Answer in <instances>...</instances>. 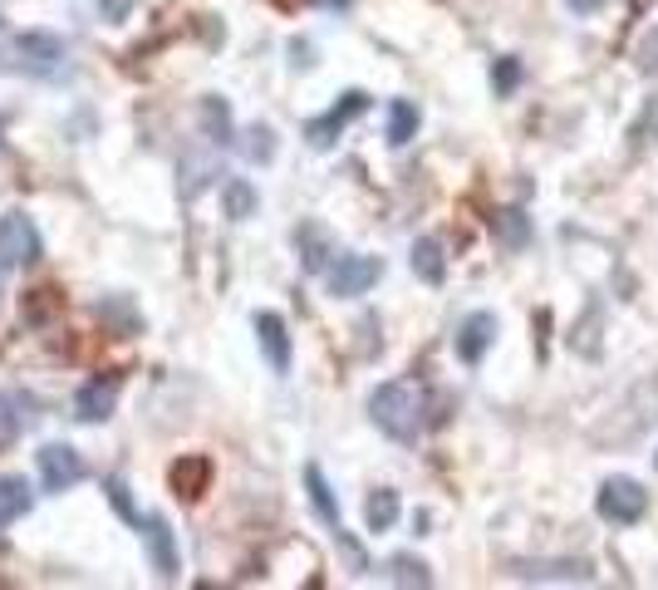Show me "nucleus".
<instances>
[{"mask_svg": "<svg viewBox=\"0 0 658 590\" xmlns=\"http://www.w3.org/2000/svg\"><path fill=\"white\" fill-rule=\"evenodd\" d=\"M35 468H40V488L45 492H69L74 482L89 478V462L69 448V442H45L35 452Z\"/></svg>", "mask_w": 658, "mask_h": 590, "instance_id": "nucleus-5", "label": "nucleus"}, {"mask_svg": "<svg viewBox=\"0 0 658 590\" xmlns=\"http://www.w3.org/2000/svg\"><path fill=\"white\" fill-rule=\"evenodd\" d=\"M388 581L394 586H432V576H428V566L413 561V556H394V561H388Z\"/></svg>", "mask_w": 658, "mask_h": 590, "instance_id": "nucleus-27", "label": "nucleus"}, {"mask_svg": "<svg viewBox=\"0 0 658 590\" xmlns=\"http://www.w3.org/2000/svg\"><path fill=\"white\" fill-rule=\"evenodd\" d=\"M305 488H310V502H315V512H320V522L329 526V532H339V502H335V488L325 482V472L315 468H305Z\"/></svg>", "mask_w": 658, "mask_h": 590, "instance_id": "nucleus-19", "label": "nucleus"}, {"mask_svg": "<svg viewBox=\"0 0 658 590\" xmlns=\"http://www.w3.org/2000/svg\"><path fill=\"white\" fill-rule=\"evenodd\" d=\"M364 522H369V532H388V526L398 522V492H394V488L369 492V502H364Z\"/></svg>", "mask_w": 658, "mask_h": 590, "instance_id": "nucleus-21", "label": "nucleus"}, {"mask_svg": "<svg viewBox=\"0 0 658 590\" xmlns=\"http://www.w3.org/2000/svg\"><path fill=\"white\" fill-rule=\"evenodd\" d=\"M99 6H103V15H109V20H123V15H129V0H99Z\"/></svg>", "mask_w": 658, "mask_h": 590, "instance_id": "nucleus-33", "label": "nucleus"}, {"mask_svg": "<svg viewBox=\"0 0 658 590\" xmlns=\"http://www.w3.org/2000/svg\"><path fill=\"white\" fill-rule=\"evenodd\" d=\"M99 315H109V320H119V330H123V335L143 330V315H138L129 301H119V295H113V301H103V305H99Z\"/></svg>", "mask_w": 658, "mask_h": 590, "instance_id": "nucleus-28", "label": "nucleus"}, {"mask_svg": "<svg viewBox=\"0 0 658 590\" xmlns=\"http://www.w3.org/2000/svg\"><path fill=\"white\" fill-rule=\"evenodd\" d=\"M138 536H143V546H147V566H153V571L163 576V581H177V571H183V556H177V536H173V526H167L163 516H143Z\"/></svg>", "mask_w": 658, "mask_h": 590, "instance_id": "nucleus-8", "label": "nucleus"}, {"mask_svg": "<svg viewBox=\"0 0 658 590\" xmlns=\"http://www.w3.org/2000/svg\"><path fill=\"white\" fill-rule=\"evenodd\" d=\"M639 69H658V25L639 40Z\"/></svg>", "mask_w": 658, "mask_h": 590, "instance_id": "nucleus-32", "label": "nucleus"}, {"mask_svg": "<svg viewBox=\"0 0 658 590\" xmlns=\"http://www.w3.org/2000/svg\"><path fill=\"white\" fill-rule=\"evenodd\" d=\"M50 305H59V291H55V286H40V291H30L25 310H30V315H35V320H40V315L50 310Z\"/></svg>", "mask_w": 658, "mask_h": 590, "instance_id": "nucleus-31", "label": "nucleus"}, {"mask_svg": "<svg viewBox=\"0 0 658 590\" xmlns=\"http://www.w3.org/2000/svg\"><path fill=\"white\" fill-rule=\"evenodd\" d=\"M600 325H604V305H600V301H590L585 320H580L575 330H570V350L585 354V360H600Z\"/></svg>", "mask_w": 658, "mask_h": 590, "instance_id": "nucleus-18", "label": "nucleus"}, {"mask_svg": "<svg viewBox=\"0 0 658 590\" xmlns=\"http://www.w3.org/2000/svg\"><path fill=\"white\" fill-rule=\"evenodd\" d=\"M201 129L211 133V143H231V109L221 94H211V99H201Z\"/></svg>", "mask_w": 658, "mask_h": 590, "instance_id": "nucleus-24", "label": "nucleus"}, {"mask_svg": "<svg viewBox=\"0 0 658 590\" xmlns=\"http://www.w3.org/2000/svg\"><path fill=\"white\" fill-rule=\"evenodd\" d=\"M492 84H496V94H512L516 84H522V59H496V69H492Z\"/></svg>", "mask_w": 658, "mask_h": 590, "instance_id": "nucleus-30", "label": "nucleus"}, {"mask_svg": "<svg viewBox=\"0 0 658 590\" xmlns=\"http://www.w3.org/2000/svg\"><path fill=\"white\" fill-rule=\"evenodd\" d=\"M522 581H590V561H516L512 566Z\"/></svg>", "mask_w": 658, "mask_h": 590, "instance_id": "nucleus-15", "label": "nucleus"}, {"mask_svg": "<svg viewBox=\"0 0 658 590\" xmlns=\"http://www.w3.org/2000/svg\"><path fill=\"white\" fill-rule=\"evenodd\" d=\"M654 468H658V452H654Z\"/></svg>", "mask_w": 658, "mask_h": 590, "instance_id": "nucleus-36", "label": "nucleus"}, {"mask_svg": "<svg viewBox=\"0 0 658 590\" xmlns=\"http://www.w3.org/2000/svg\"><path fill=\"white\" fill-rule=\"evenodd\" d=\"M379 276H384V261L379 256H335V266L325 271V286H329V295H339V301H354V295H364Z\"/></svg>", "mask_w": 658, "mask_h": 590, "instance_id": "nucleus-6", "label": "nucleus"}, {"mask_svg": "<svg viewBox=\"0 0 658 590\" xmlns=\"http://www.w3.org/2000/svg\"><path fill=\"white\" fill-rule=\"evenodd\" d=\"M369 418L394 442H413L423 434V394L413 384H403V379H388V384H379L369 394Z\"/></svg>", "mask_w": 658, "mask_h": 590, "instance_id": "nucleus-2", "label": "nucleus"}, {"mask_svg": "<svg viewBox=\"0 0 658 590\" xmlns=\"http://www.w3.org/2000/svg\"><path fill=\"white\" fill-rule=\"evenodd\" d=\"M45 256V241H40L35 221L25 212H6L0 217V266H35Z\"/></svg>", "mask_w": 658, "mask_h": 590, "instance_id": "nucleus-4", "label": "nucleus"}, {"mask_svg": "<svg viewBox=\"0 0 658 590\" xmlns=\"http://www.w3.org/2000/svg\"><path fill=\"white\" fill-rule=\"evenodd\" d=\"M658 424V374H644L634 389H624V398L604 414V424L594 428L600 448H629Z\"/></svg>", "mask_w": 658, "mask_h": 590, "instance_id": "nucleus-1", "label": "nucleus"}, {"mask_svg": "<svg viewBox=\"0 0 658 590\" xmlns=\"http://www.w3.org/2000/svg\"><path fill=\"white\" fill-rule=\"evenodd\" d=\"M103 492H109V502H113V512H119V516H123V522H129V526H133V532H138V526H143V512H138V507H133V502H129V492H123V482H119V478H109V482H103Z\"/></svg>", "mask_w": 658, "mask_h": 590, "instance_id": "nucleus-29", "label": "nucleus"}, {"mask_svg": "<svg viewBox=\"0 0 658 590\" xmlns=\"http://www.w3.org/2000/svg\"><path fill=\"white\" fill-rule=\"evenodd\" d=\"M369 109V94L364 89H349L344 99L335 103L329 113H320V119H310V129H305V139H310V148H329L339 139V129H344L349 119H359V113Z\"/></svg>", "mask_w": 658, "mask_h": 590, "instance_id": "nucleus-10", "label": "nucleus"}, {"mask_svg": "<svg viewBox=\"0 0 658 590\" xmlns=\"http://www.w3.org/2000/svg\"><path fill=\"white\" fill-rule=\"evenodd\" d=\"M241 153H246L256 167L271 163V157H275V133H271V123H251L246 139H241Z\"/></svg>", "mask_w": 658, "mask_h": 590, "instance_id": "nucleus-26", "label": "nucleus"}, {"mask_svg": "<svg viewBox=\"0 0 658 590\" xmlns=\"http://www.w3.org/2000/svg\"><path fill=\"white\" fill-rule=\"evenodd\" d=\"M40 418V404L25 389H0V448H10L15 438H25Z\"/></svg>", "mask_w": 658, "mask_h": 590, "instance_id": "nucleus-9", "label": "nucleus"}, {"mask_svg": "<svg viewBox=\"0 0 658 590\" xmlns=\"http://www.w3.org/2000/svg\"><path fill=\"white\" fill-rule=\"evenodd\" d=\"M418 133V103H408V99H394L388 103V143L403 148Z\"/></svg>", "mask_w": 658, "mask_h": 590, "instance_id": "nucleus-23", "label": "nucleus"}, {"mask_svg": "<svg viewBox=\"0 0 658 590\" xmlns=\"http://www.w3.org/2000/svg\"><path fill=\"white\" fill-rule=\"evenodd\" d=\"M492 231H496V237H502L512 251H522L526 241H530V217L522 212V207H506V212L492 217Z\"/></svg>", "mask_w": 658, "mask_h": 590, "instance_id": "nucleus-22", "label": "nucleus"}, {"mask_svg": "<svg viewBox=\"0 0 658 590\" xmlns=\"http://www.w3.org/2000/svg\"><path fill=\"white\" fill-rule=\"evenodd\" d=\"M413 271H418V281H428V286H442V281H448V256H442V247L432 237L413 241Z\"/></svg>", "mask_w": 658, "mask_h": 590, "instance_id": "nucleus-17", "label": "nucleus"}, {"mask_svg": "<svg viewBox=\"0 0 658 590\" xmlns=\"http://www.w3.org/2000/svg\"><path fill=\"white\" fill-rule=\"evenodd\" d=\"M167 482H173V492L183 502H197L201 492L211 488V458L207 452H183V458L167 468Z\"/></svg>", "mask_w": 658, "mask_h": 590, "instance_id": "nucleus-12", "label": "nucleus"}, {"mask_svg": "<svg viewBox=\"0 0 658 590\" xmlns=\"http://www.w3.org/2000/svg\"><path fill=\"white\" fill-rule=\"evenodd\" d=\"M644 512H649V492H644L634 478H610L600 488V516H604V522L634 526Z\"/></svg>", "mask_w": 658, "mask_h": 590, "instance_id": "nucleus-7", "label": "nucleus"}, {"mask_svg": "<svg viewBox=\"0 0 658 590\" xmlns=\"http://www.w3.org/2000/svg\"><path fill=\"white\" fill-rule=\"evenodd\" d=\"M15 65L40 79H55L65 69V40L50 35V30H20L15 35Z\"/></svg>", "mask_w": 658, "mask_h": 590, "instance_id": "nucleus-3", "label": "nucleus"}, {"mask_svg": "<svg viewBox=\"0 0 658 590\" xmlns=\"http://www.w3.org/2000/svg\"><path fill=\"white\" fill-rule=\"evenodd\" d=\"M221 207H227L231 221H246L251 212H256V187H251L246 177H231L227 193H221Z\"/></svg>", "mask_w": 658, "mask_h": 590, "instance_id": "nucleus-25", "label": "nucleus"}, {"mask_svg": "<svg viewBox=\"0 0 658 590\" xmlns=\"http://www.w3.org/2000/svg\"><path fill=\"white\" fill-rule=\"evenodd\" d=\"M295 241H300V261H305V271L310 276H325L329 266H335V251H329V237H325V227H315V221H305L300 231H295Z\"/></svg>", "mask_w": 658, "mask_h": 590, "instance_id": "nucleus-16", "label": "nucleus"}, {"mask_svg": "<svg viewBox=\"0 0 658 590\" xmlns=\"http://www.w3.org/2000/svg\"><path fill=\"white\" fill-rule=\"evenodd\" d=\"M600 6H604V0H570V10H580V15H594Z\"/></svg>", "mask_w": 658, "mask_h": 590, "instance_id": "nucleus-34", "label": "nucleus"}, {"mask_svg": "<svg viewBox=\"0 0 658 590\" xmlns=\"http://www.w3.org/2000/svg\"><path fill=\"white\" fill-rule=\"evenodd\" d=\"M113 404H119V379H89L74 394V418L79 424H103V418H113Z\"/></svg>", "mask_w": 658, "mask_h": 590, "instance_id": "nucleus-11", "label": "nucleus"}, {"mask_svg": "<svg viewBox=\"0 0 658 590\" xmlns=\"http://www.w3.org/2000/svg\"><path fill=\"white\" fill-rule=\"evenodd\" d=\"M0 271H6V266H0Z\"/></svg>", "mask_w": 658, "mask_h": 590, "instance_id": "nucleus-37", "label": "nucleus"}, {"mask_svg": "<svg viewBox=\"0 0 658 590\" xmlns=\"http://www.w3.org/2000/svg\"><path fill=\"white\" fill-rule=\"evenodd\" d=\"M325 6H349V0H325Z\"/></svg>", "mask_w": 658, "mask_h": 590, "instance_id": "nucleus-35", "label": "nucleus"}, {"mask_svg": "<svg viewBox=\"0 0 658 590\" xmlns=\"http://www.w3.org/2000/svg\"><path fill=\"white\" fill-rule=\"evenodd\" d=\"M256 340H261V354L275 374H290V335H285V320L271 310L256 315Z\"/></svg>", "mask_w": 658, "mask_h": 590, "instance_id": "nucleus-14", "label": "nucleus"}, {"mask_svg": "<svg viewBox=\"0 0 658 590\" xmlns=\"http://www.w3.org/2000/svg\"><path fill=\"white\" fill-rule=\"evenodd\" d=\"M30 502H35V492H30L25 478H0V526L15 522V516H25Z\"/></svg>", "mask_w": 658, "mask_h": 590, "instance_id": "nucleus-20", "label": "nucleus"}, {"mask_svg": "<svg viewBox=\"0 0 658 590\" xmlns=\"http://www.w3.org/2000/svg\"><path fill=\"white\" fill-rule=\"evenodd\" d=\"M492 340H496V315L492 310L467 315L462 330H458V360L462 364H482L486 350H492Z\"/></svg>", "mask_w": 658, "mask_h": 590, "instance_id": "nucleus-13", "label": "nucleus"}]
</instances>
